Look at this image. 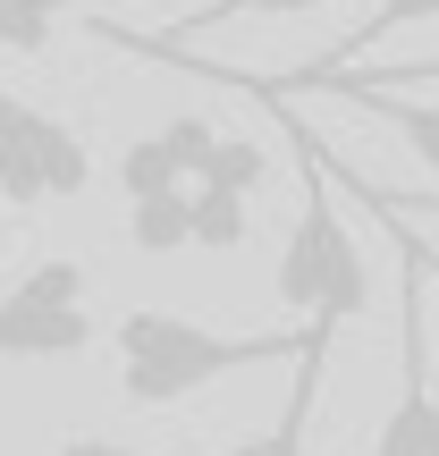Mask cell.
I'll use <instances>...</instances> for the list:
<instances>
[{"label": "cell", "instance_id": "8fae6325", "mask_svg": "<svg viewBox=\"0 0 439 456\" xmlns=\"http://www.w3.org/2000/svg\"><path fill=\"white\" fill-rule=\"evenodd\" d=\"M262 178H271V152L245 144V135H212V152L195 169V186H220V195H254Z\"/></svg>", "mask_w": 439, "mask_h": 456}, {"label": "cell", "instance_id": "30bf717a", "mask_svg": "<svg viewBox=\"0 0 439 456\" xmlns=\"http://www.w3.org/2000/svg\"><path fill=\"white\" fill-rule=\"evenodd\" d=\"M431 17H439V0H380V9L363 17V26L346 34L338 51H321V60H313V68H355L363 51H380V43H389V34H406V26H431Z\"/></svg>", "mask_w": 439, "mask_h": 456}, {"label": "cell", "instance_id": "52a82bcc", "mask_svg": "<svg viewBox=\"0 0 439 456\" xmlns=\"http://www.w3.org/2000/svg\"><path fill=\"white\" fill-rule=\"evenodd\" d=\"M338 102H363V110H380L397 135H406V152L439 178V102H414L406 85H329Z\"/></svg>", "mask_w": 439, "mask_h": 456}, {"label": "cell", "instance_id": "3957f363", "mask_svg": "<svg viewBox=\"0 0 439 456\" xmlns=\"http://www.w3.org/2000/svg\"><path fill=\"white\" fill-rule=\"evenodd\" d=\"M93 338L102 330H93V279H85V262H34L0 296V363H68Z\"/></svg>", "mask_w": 439, "mask_h": 456}, {"label": "cell", "instance_id": "7a4b0ae2", "mask_svg": "<svg viewBox=\"0 0 439 456\" xmlns=\"http://www.w3.org/2000/svg\"><path fill=\"white\" fill-rule=\"evenodd\" d=\"M254 102H271V94H254ZM271 110H279V127H288V144H296V195H305L288 245H279V305L305 313V330H338V322H355L363 296H372V288H363V245L346 237L329 152L288 118V102H271Z\"/></svg>", "mask_w": 439, "mask_h": 456}, {"label": "cell", "instance_id": "5b68a950", "mask_svg": "<svg viewBox=\"0 0 439 456\" xmlns=\"http://www.w3.org/2000/svg\"><path fill=\"white\" fill-rule=\"evenodd\" d=\"M372 456H439V380H431V279L397 245V397L372 431Z\"/></svg>", "mask_w": 439, "mask_h": 456}, {"label": "cell", "instance_id": "7c38bea8", "mask_svg": "<svg viewBox=\"0 0 439 456\" xmlns=\"http://www.w3.org/2000/svg\"><path fill=\"white\" fill-rule=\"evenodd\" d=\"M329 178H338V195H355V203H363V212H372V220H380V237H389V245H406V254H414V262H423V279H431V288H439V254H431V245H423V228H414L406 212H397V203H389V195H380V186H363V178H346V169H338V161H329Z\"/></svg>", "mask_w": 439, "mask_h": 456}, {"label": "cell", "instance_id": "5bb4252c", "mask_svg": "<svg viewBox=\"0 0 439 456\" xmlns=\"http://www.w3.org/2000/svg\"><path fill=\"white\" fill-rule=\"evenodd\" d=\"M380 195H389V186H380ZM389 203H397L406 220H439V195H389Z\"/></svg>", "mask_w": 439, "mask_h": 456}, {"label": "cell", "instance_id": "9c48e42d", "mask_svg": "<svg viewBox=\"0 0 439 456\" xmlns=\"http://www.w3.org/2000/svg\"><path fill=\"white\" fill-rule=\"evenodd\" d=\"M77 17H85V0H0V51L43 60L60 43V26H77Z\"/></svg>", "mask_w": 439, "mask_h": 456}, {"label": "cell", "instance_id": "ba28073f", "mask_svg": "<svg viewBox=\"0 0 439 456\" xmlns=\"http://www.w3.org/2000/svg\"><path fill=\"white\" fill-rule=\"evenodd\" d=\"M127 245L135 254H186V245H195V186L127 195Z\"/></svg>", "mask_w": 439, "mask_h": 456}, {"label": "cell", "instance_id": "277c9868", "mask_svg": "<svg viewBox=\"0 0 439 456\" xmlns=\"http://www.w3.org/2000/svg\"><path fill=\"white\" fill-rule=\"evenodd\" d=\"M93 178V152L68 118L34 110L9 77H0V203L9 212H34V203H60V195H85Z\"/></svg>", "mask_w": 439, "mask_h": 456}, {"label": "cell", "instance_id": "8992f818", "mask_svg": "<svg viewBox=\"0 0 439 456\" xmlns=\"http://www.w3.org/2000/svg\"><path fill=\"white\" fill-rule=\"evenodd\" d=\"M305 9H329V0H203L195 17H186V26H169V34H127V26H110V17H93L85 9L77 26L93 34V43H118V51H186L195 43V34H212V26H237V17H305Z\"/></svg>", "mask_w": 439, "mask_h": 456}, {"label": "cell", "instance_id": "4fadbf2b", "mask_svg": "<svg viewBox=\"0 0 439 456\" xmlns=\"http://www.w3.org/2000/svg\"><path fill=\"white\" fill-rule=\"evenodd\" d=\"M51 456H152V448H127V440H102V431H68ZM228 456H296V448H279V440H254V448H228Z\"/></svg>", "mask_w": 439, "mask_h": 456}, {"label": "cell", "instance_id": "6da1fadb", "mask_svg": "<svg viewBox=\"0 0 439 456\" xmlns=\"http://www.w3.org/2000/svg\"><path fill=\"white\" fill-rule=\"evenodd\" d=\"M110 355H118V397L127 406H186L195 389H212L228 372H262V363H305V380H296V406L288 423H279V448H296V431H305L313 414V372H321L329 355V330H212V322H186V313H118L110 322Z\"/></svg>", "mask_w": 439, "mask_h": 456}]
</instances>
